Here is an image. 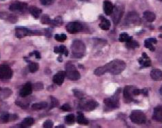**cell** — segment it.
<instances>
[{
	"label": "cell",
	"mask_w": 162,
	"mask_h": 128,
	"mask_svg": "<svg viewBox=\"0 0 162 128\" xmlns=\"http://www.w3.org/2000/svg\"><path fill=\"white\" fill-rule=\"evenodd\" d=\"M41 22H42L43 24L50 25L51 22V19H50V17L48 15H43L41 19Z\"/></svg>",
	"instance_id": "37"
},
{
	"label": "cell",
	"mask_w": 162,
	"mask_h": 128,
	"mask_svg": "<svg viewBox=\"0 0 162 128\" xmlns=\"http://www.w3.org/2000/svg\"><path fill=\"white\" fill-rule=\"evenodd\" d=\"M34 123V119L31 117L25 118L24 120L22 121V123L21 124V127H27L32 126Z\"/></svg>",
	"instance_id": "27"
},
{
	"label": "cell",
	"mask_w": 162,
	"mask_h": 128,
	"mask_svg": "<svg viewBox=\"0 0 162 128\" xmlns=\"http://www.w3.org/2000/svg\"><path fill=\"white\" fill-rule=\"evenodd\" d=\"M133 86H126L124 88L123 90V97L125 102L130 103V102L133 101V89H134Z\"/></svg>",
	"instance_id": "12"
},
{
	"label": "cell",
	"mask_w": 162,
	"mask_h": 128,
	"mask_svg": "<svg viewBox=\"0 0 162 128\" xmlns=\"http://www.w3.org/2000/svg\"><path fill=\"white\" fill-rule=\"evenodd\" d=\"M33 55H35L36 59H40L41 58V54L40 53V52H38V51H37V50L33 51Z\"/></svg>",
	"instance_id": "43"
},
{
	"label": "cell",
	"mask_w": 162,
	"mask_h": 128,
	"mask_svg": "<svg viewBox=\"0 0 162 128\" xmlns=\"http://www.w3.org/2000/svg\"><path fill=\"white\" fill-rule=\"evenodd\" d=\"M11 12H26L27 9H29L28 5L26 3L24 2H16L11 4L9 8Z\"/></svg>",
	"instance_id": "10"
},
{
	"label": "cell",
	"mask_w": 162,
	"mask_h": 128,
	"mask_svg": "<svg viewBox=\"0 0 162 128\" xmlns=\"http://www.w3.org/2000/svg\"><path fill=\"white\" fill-rule=\"evenodd\" d=\"M66 76L71 81H77L80 79V73L76 70L74 65L68 64L66 65Z\"/></svg>",
	"instance_id": "5"
},
{
	"label": "cell",
	"mask_w": 162,
	"mask_h": 128,
	"mask_svg": "<svg viewBox=\"0 0 162 128\" xmlns=\"http://www.w3.org/2000/svg\"><path fill=\"white\" fill-rule=\"evenodd\" d=\"M75 116L73 114H69L65 117V122L68 125H72L74 123Z\"/></svg>",
	"instance_id": "32"
},
{
	"label": "cell",
	"mask_w": 162,
	"mask_h": 128,
	"mask_svg": "<svg viewBox=\"0 0 162 128\" xmlns=\"http://www.w3.org/2000/svg\"><path fill=\"white\" fill-rule=\"evenodd\" d=\"M77 122L78 123H79L80 125H84V126H86V125L89 124V121L85 117L83 114L80 112H78Z\"/></svg>",
	"instance_id": "23"
},
{
	"label": "cell",
	"mask_w": 162,
	"mask_h": 128,
	"mask_svg": "<svg viewBox=\"0 0 162 128\" xmlns=\"http://www.w3.org/2000/svg\"><path fill=\"white\" fill-rule=\"evenodd\" d=\"M157 40L155 38H148L144 40V47L149 48L150 50L155 51V48L153 46V44H157Z\"/></svg>",
	"instance_id": "20"
},
{
	"label": "cell",
	"mask_w": 162,
	"mask_h": 128,
	"mask_svg": "<svg viewBox=\"0 0 162 128\" xmlns=\"http://www.w3.org/2000/svg\"><path fill=\"white\" fill-rule=\"evenodd\" d=\"M139 44L136 41L134 40H131L126 43V47L130 49H134V48H137L139 47Z\"/></svg>",
	"instance_id": "31"
},
{
	"label": "cell",
	"mask_w": 162,
	"mask_h": 128,
	"mask_svg": "<svg viewBox=\"0 0 162 128\" xmlns=\"http://www.w3.org/2000/svg\"><path fill=\"white\" fill-rule=\"evenodd\" d=\"M103 7H104V11L106 15H111L113 13V11L114 10V5L110 1L106 0L104 2V4H103Z\"/></svg>",
	"instance_id": "19"
},
{
	"label": "cell",
	"mask_w": 162,
	"mask_h": 128,
	"mask_svg": "<svg viewBox=\"0 0 162 128\" xmlns=\"http://www.w3.org/2000/svg\"><path fill=\"white\" fill-rule=\"evenodd\" d=\"M13 75V72L8 65H0V79L9 80Z\"/></svg>",
	"instance_id": "7"
},
{
	"label": "cell",
	"mask_w": 162,
	"mask_h": 128,
	"mask_svg": "<svg viewBox=\"0 0 162 128\" xmlns=\"http://www.w3.org/2000/svg\"><path fill=\"white\" fill-rule=\"evenodd\" d=\"M44 88L42 82H37L33 85V89H34L35 91H39V90H42Z\"/></svg>",
	"instance_id": "38"
},
{
	"label": "cell",
	"mask_w": 162,
	"mask_h": 128,
	"mask_svg": "<svg viewBox=\"0 0 162 128\" xmlns=\"http://www.w3.org/2000/svg\"><path fill=\"white\" fill-rule=\"evenodd\" d=\"M43 33L38 31H32L28 29L25 27H18L15 29V35L16 38H22L27 36H42L43 35Z\"/></svg>",
	"instance_id": "3"
},
{
	"label": "cell",
	"mask_w": 162,
	"mask_h": 128,
	"mask_svg": "<svg viewBox=\"0 0 162 128\" xmlns=\"http://www.w3.org/2000/svg\"><path fill=\"white\" fill-rule=\"evenodd\" d=\"M55 39L58 42H64L67 39V36L66 34H56L55 36Z\"/></svg>",
	"instance_id": "35"
},
{
	"label": "cell",
	"mask_w": 162,
	"mask_h": 128,
	"mask_svg": "<svg viewBox=\"0 0 162 128\" xmlns=\"http://www.w3.org/2000/svg\"><path fill=\"white\" fill-rule=\"evenodd\" d=\"M62 25H63V21L62 18H61V16H57L55 18L54 20H51V24H50V25H51L52 27H59Z\"/></svg>",
	"instance_id": "29"
},
{
	"label": "cell",
	"mask_w": 162,
	"mask_h": 128,
	"mask_svg": "<svg viewBox=\"0 0 162 128\" xmlns=\"http://www.w3.org/2000/svg\"><path fill=\"white\" fill-rule=\"evenodd\" d=\"M127 24H139L140 22V19L139 18V16L136 12H130L126 16L125 19Z\"/></svg>",
	"instance_id": "13"
},
{
	"label": "cell",
	"mask_w": 162,
	"mask_h": 128,
	"mask_svg": "<svg viewBox=\"0 0 162 128\" xmlns=\"http://www.w3.org/2000/svg\"><path fill=\"white\" fill-rule=\"evenodd\" d=\"M33 90V86L31 82H27L24 86L21 88L19 92V95L21 98H25V97L32 94Z\"/></svg>",
	"instance_id": "14"
},
{
	"label": "cell",
	"mask_w": 162,
	"mask_h": 128,
	"mask_svg": "<svg viewBox=\"0 0 162 128\" xmlns=\"http://www.w3.org/2000/svg\"><path fill=\"white\" fill-rule=\"evenodd\" d=\"M0 91H2V88L1 87H0Z\"/></svg>",
	"instance_id": "47"
},
{
	"label": "cell",
	"mask_w": 162,
	"mask_h": 128,
	"mask_svg": "<svg viewBox=\"0 0 162 128\" xmlns=\"http://www.w3.org/2000/svg\"><path fill=\"white\" fill-rule=\"evenodd\" d=\"M125 67H126V64L125 63V61L120 59H115L109 62L104 66L97 67L94 71V74L95 75L100 76L108 72L113 75H118L125 70Z\"/></svg>",
	"instance_id": "1"
},
{
	"label": "cell",
	"mask_w": 162,
	"mask_h": 128,
	"mask_svg": "<svg viewBox=\"0 0 162 128\" xmlns=\"http://www.w3.org/2000/svg\"><path fill=\"white\" fill-rule=\"evenodd\" d=\"M104 103L108 109H116L119 107V99L117 95H114L104 99Z\"/></svg>",
	"instance_id": "6"
},
{
	"label": "cell",
	"mask_w": 162,
	"mask_h": 128,
	"mask_svg": "<svg viewBox=\"0 0 162 128\" xmlns=\"http://www.w3.org/2000/svg\"><path fill=\"white\" fill-rule=\"evenodd\" d=\"M28 10H29L31 15L35 19H38L42 13V10L35 6H30Z\"/></svg>",
	"instance_id": "22"
},
{
	"label": "cell",
	"mask_w": 162,
	"mask_h": 128,
	"mask_svg": "<svg viewBox=\"0 0 162 128\" xmlns=\"http://www.w3.org/2000/svg\"><path fill=\"white\" fill-rule=\"evenodd\" d=\"M51 107H50V109H54L55 107H57L59 104V102L57 100V99H56L54 97H51Z\"/></svg>",
	"instance_id": "36"
},
{
	"label": "cell",
	"mask_w": 162,
	"mask_h": 128,
	"mask_svg": "<svg viewBox=\"0 0 162 128\" xmlns=\"http://www.w3.org/2000/svg\"><path fill=\"white\" fill-rule=\"evenodd\" d=\"M67 31L72 34L76 33L83 29V25L79 22H71L67 25Z\"/></svg>",
	"instance_id": "11"
},
{
	"label": "cell",
	"mask_w": 162,
	"mask_h": 128,
	"mask_svg": "<svg viewBox=\"0 0 162 128\" xmlns=\"http://www.w3.org/2000/svg\"><path fill=\"white\" fill-rule=\"evenodd\" d=\"M160 93L162 95V86H161V88H160Z\"/></svg>",
	"instance_id": "46"
},
{
	"label": "cell",
	"mask_w": 162,
	"mask_h": 128,
	"mask_svg": "<svg viewBox=\"0 0 162 128\" xmlns=\"http://www.w3.org/2000/svg\"><path fill=\"white\" fill-rule=\"evenodd\" d=\"M119 41L121 42H128L132 40V37L130 36L127 33H122L119 35Z\"/></svg>",
	"instance_id": "28"
},
{
	"label": "cell",
	"mask_w": 162,
	"mask_h": 128,
	"mask_svg": "<svg viewBox=\"0 0 162 128\" xmlns=\"http://www.w3.org/2000/svg\"><path fill=\"white\" fill-rule=\"evenodd\" d=\"M144 18L146 19V21L148 22H153L156 19V16L153 12H150V11H147V12H144Z\"/></svg>",
	"instance_id": "24"
},
{
	"label": "cell",
	"mask_w": 162,
	"mask_h": 128,
	"mask_svg": "<svg viewBox=\"0 0 162 128\" xmlns=\"http://www.w3.org/2000/svg\"><path fill=\"white\" fill-rule=\"evenodd\" d=\"M61 109L63 110V111H69V110H71V106L68 104H65L61 107Z\"/></svg>",
	"instance_id": "40"
},
{
	"label": "cell",
	"mask_w": 162,
	"mask_h": 128,
	"mask_svg": "<svg viewBox=\"0 0 162 128\" xmlns=\"http://www.w3.org/2000/svg\"><path fill=\"white\" fill-rule=\"evenodd\" d=\"M100 19L101 20V22H100V24L99 25L100 27L103 30H108L110 29L111 25L110 21L106 19H105L104 16H100Z\"/></svg>",
	"instance_id": "21"
},
{
	"label": "cell",
	"mask_w": 162,
	"mask_h": 128,
	"mask_svg": "<svg viewBox=\"0 0 162 128\" xmlns=\"http://www.w3.org/2000/svg\"><path fill=\"white\" fill-rule=\"evenodd\" d=\"M74 93L75 96L77 97V98L79 99H82L84 97L83 93L82 92H79V91H74Z\"/></svg>",
	"instance_id": "42"
},
{
	"label": "cell",
	"mask_w": 162,
	"mask_h": 128,
	"mask_svg": "<svg viewBox=\"0 0 162 128\" xmlns=\"http://www.w3.org/2000/svg\"><path fill=\"white\" fill-rule=\"evenodd\" d=\"M71 49L74 57L80 59L85 55L86 47L82 41L79 40H76L72 42Z\"/></svg>",
	"instance_id": "2"
},
{
	"label": "cell",
	"mask_w": 162,
	"mask_h": 128,
	"mask_svg": "<svg viewBox=\"0 0 162 128\" xmlns=\"http://www.w3.org/2000/svg\"><path fill=\"white\" fill-rule=\"evenodd\" d=\"M41 4L44 5H49L52 4L53 3L54 0H40Z\"/></svg>",
	"instance_id": "41"
},
{
	"label": "cell",
	"mask_w": 162,
	"mask_h": 128,
	"mask_svg": "<svg viewBox=\"0 0 162 128\" xmlns=\"http://www.w3.org/2000/svg\"><path fill=\"white\" fill-rule=\"evenodd\" d=\"M130 119L133 123L141 125L146 123L147 116L146 115L140 110H133L131 113Z\"/></svg>",
	"instance_id": "4"
},
{
	"label": "cell",
	"mask_w": 162,
	"mask_h": 128,
	"mask_svg": "<svg viewBox=\"0 0 162 128\" xmlns=\"http://www.w3.org/2000/svg\"><path fill=\"white\" fill-rule=\"evenodd\" d=\"M48 106V104L47 102H40V103L33 104L32 105V109L35 110H40L45 109Z\"/></svg>",
	"instance_id": "26"
},
{
	"label": "cell",
	"mask_w": 162,
	"mask_h": 128,
	"mask_svg": "<svg viewBox=\"0 0 162 128\" xmlns=\"http://www.w3.org/2000/svg\"><path fill=\"white\" fill-rule=\"evenodd\" d=\"M153 119L156 121L162 123V107L159 106L155 108L153 115Z\"/></svg>",
	"instance_id": "18"
},
{
	"label": "cell",
	"mask_w": 162,
	"mask_h": 128,
	"mask_svg": "<svg viewBox=\"0 0 162 128\" xmlns=\"http://www.w3.org/2000/svg\"><path fill=\"white\" fill-rule=\"evenodd\" d=\"M16 104L17 105V106H20L21 109H27L28 107H29V102L28 103L26 101H22V100H16Z\"/></svg>",
	"instance_id": "34"
},
{
	"label": "cell",
	"mask_w": 162,
	"mask_h": 128,
	"mask_svg": "<svg viewBox=\"0 0 162 128\" xmlns=\"http://www.w3.org/2000/svg\"><path fill=\"white\" fill-rule=\"evenodd\" d=\"M16 119H18V116L16 115H10L8 112H3L0 116V123H7L10 121L16 120Z\"/></svg>",
	"instance_id": "15"
},
{
	"label": "cell",
	"mask_w": 162,
	"mask_h": 128,
	"mask_svg": "<svg viewBox=\"0 0 162 128\" xmlns=\"http://www.w3.org/2000/svg\"><path fill=\"white\" fill-rule=\"evenodd\" d=\"M124 8L122 5H116L115 8H114V10L113 11V13L111 14L112 19L114 24H118L120 20L122 18L123 15L124 13Z\"/></svg>",
	"instance_id": "8"
},
{
	"label": "cell",
	"mask_w": 162,
	"mask_h": 128,
	"mask_svg": "<svg viewBox=\"0 0 162 128\" xmlns=\"http://www.w3.org/2000/svg\"><path fill=\"white\" fill-rule=\"evenodd\" d=\"M161 1H162V0H161Z\"/></svg>",
	"instance_id": "48"
},
{
	"label": "cell",
	"mask_w": 162,
	"mask_h": 128,
	"mask_svg": "<svg viewBox=\"0 0 162 128\" xmlns=\"http://www.w3.org/2000/svg\"><path fill=\"white\" fill-rule=\"evenodd\" d=\"M54 52L55 53H59L61 55H65L66 56L68 55V51L65 46H59L54 47Z\"/></svg>",
	"instance_id": "25"
},
{
	"label": "cell",
	"mask_w": 162,
	"mask_h": 128,
	"mask_svg": "<svg viewBox=\"0 0 162 128\" xmlns=\"http://www.w3.org/2000/svg\"><path fill=\"white\" fill-rule=\"evenodd\" d=\"M150 76L153 81H160L162 80V71L159 69H153L150 73Z\"/></svg>",
	"instance_id": "17"
},
{
	"label": "cell",
	"mask_w": 162,
	"mask_h": 128,
	"mask_svg": "<svg viewBox=\"0 0 162 128\" xmlns=\"http://www.w3.org/2000/svg\"><path fill=\"white\" fill-rule=\"evenodd\" d=\"M65 76H66V73L64 71H61L59 72L57 74H55L53 76V82L55 84H57L58 85H61L63 84L64 81Z\"/></svg>",
	"instance_id": "16"
},
{
	"label": "cell",
	"mask_w": 162,
	"mask_h": 128,
	"mask_svg": "<svg viewBox=\"0 0 162 128\" xmlns=\"http://www.w3.org/2000/svg\"><path fill=\"white\" fill-rule=\"evenodd\" d=\"M139 64L142 67H150L151 65V61L149 59H143L141 57L139 59Z\"/></svg>",
	"instance_id": "30"
},
{
	"label": "cell",
	"mask_w": 162,
	"mask_h": 128,
	"mask_svg": "<svg viewBox=\"0 0 162 128\" xmlns=\"http://www.w3.org/2000/svg\"><path fill=\"white\" fill-rule=\"evenodd\" d=\"M43 126H44V127H46V128L52 127V126H53V122L51 120H46L44 123Z\"/></svg>",
	"instance_id": "39"
},
{
	"label": "cell",
	"mask_w": 162,
	"mask_h": 128,
	"mask_svg": "<svg viewBox=\"0 0 162 128\" xmlns=\"http://www.w3.org/2000/svg\"><path fill=\"white\" fill-rule=\"evenodd\" d=\"M39 68V65L37 63L35 62H30L29 65V70L32 73H34L36 71H38Z\"/></svg>",
	"instance_id": "33"
},
{
	"label": "cell",
	"mask_w": 162,
	"mask_h": 128,
	"mask_svg": "<svg viewBox=\"0 0 162 128\" xmlns=\"http://www.w3.org/2000/svg\"><path fill=\"white\" fill-rule=\"evenodd\" d=\"M99 104L95 100H87V101H83L80 104V108L83 110L86 111H91L96 109L98 106Z\"/></svg>",
	"instance_id": "9"
},
{
	"label": "cell",
	"mask_w": 162,
	"mask_h": 128,
	"mask_svg": "<svg viewBox=\"0 0 162 128\" xmlns=\"http://www.w3.org/2000/svg\"><path fill=\"white\" fill-rule=\"evenodd\" d=\"M142 57L143 59H149V56H148L147 54L146 53H143L142 55Z\"/></svg>",
	"instance_id": "45"
},
{
	"label": "cell",
	"mask_w": 162,
	"mask_h": 128,
	"mask_svg": "<svg viewBox=\"0 0 162 128\" xmlns=\"http://www.w3.org/2000/svg\"><path fill=\"white\" fill-rule=\"evenodd\" d=\"M141 93L143 94L144 96H147L148 95V89L147 88H144V89H142L141 91Z\"/></svg>",
	"instance_id": "44"
}]
</instances>
